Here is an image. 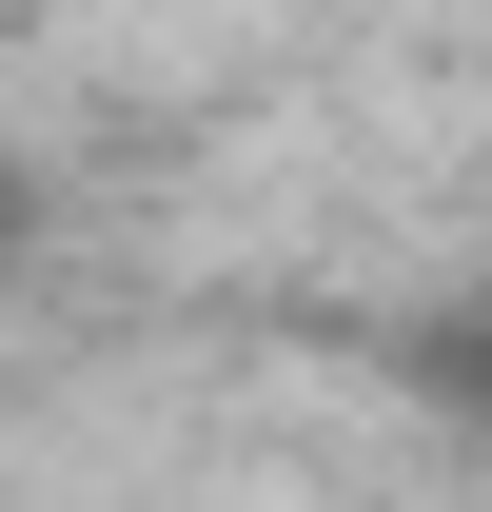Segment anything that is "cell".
Instances as JSON below:
<instances>
[{
	"label": "cell",
	"instance_id": "1",
	"mask_svg": "<svg viewBox=\"0 0 492 512\" xmlns=\"http://www.w3.org/2000/svg\"><path fill=\"white\" fill-rule=\"evenodd\" d=\"M20 237H40V197H20V158H0V276H20Z\"/></svg>",
	"mask_w": 492,
	"mask_h": 512
}]
</instances>
